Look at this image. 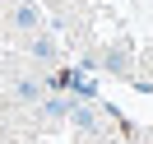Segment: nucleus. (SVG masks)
Segmentation results:
<instances>
[{
    "mask_svg": "<svg viewBox=\"0 0 153 144\" xmlns=\"http://www.w3.org/2000/svg\"><path fill=\"white\" fill-rule=\"evenodd\" d=\"M33 56H37V60H51V56H56L51 37H33Z\"/></svg>",
    "mask_w": 153,
    "mask_h": 144,
    "instance_id": "nucleus-3",
    "label": "nucleus"
},
{
    "mask_svg": "<svg viewBox=\"0 0 153 144\" xmlns=\"http://www.w3.org/2000/svg\"><path fill=\"white\" fill-rule=\"evenodd\" d=\"M14 93H19V102H37V98H42V84H37V79H19Z\"/></svg>",
    "mask_w": 153,
    "mask_h": 144,
    "instance_id": "nucleus-2",
    "label": "nucleus"
},
{
    "mask_svg": "<svg viewBox=\"0 0 153 144\" xmlns=\"http://www.w3.org/2000/svg\"><path fill=\"white\" fill-rule=\"evenodd\" d=\"M14 23H19V33H33L37 28V5H33V0H19V5H14Z\"/></svg>",
    "mask_w": 153,
    "mask_h": 144,
    "instance_id": "nucleus-1",
    "label": "nucleus"
}]
</instances>
